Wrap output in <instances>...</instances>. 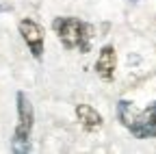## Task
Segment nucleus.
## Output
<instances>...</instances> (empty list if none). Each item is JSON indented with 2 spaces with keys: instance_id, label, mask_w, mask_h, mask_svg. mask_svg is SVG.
Listing matches in <instances>:
<instances>
[{
  "instance_id": "nucleus-1",
  "label": "nucleus",
  "mask_w": 156,
  "mask_h": 154,
  "mask_svg": "<svg viewBox=\"0 0 156 154\" xmlns=\"http://www.w3.org/2000/svg\"><path fill=\"white\" fill-rule=\"evenodd\" d=\"M52 28L58 33V39H61L63 48H67V50L76 48L80 52H89L91 28L83 20H76V17H56L52 22Z\"/></svg>"
},
{
  "instance_id": "nucleus-2",
  "label": "nucleus",
  "mask_w": 156,
  "mask_h": 154,
  "mask_svg": "<svg viewBox=\"0 0 156 154\" xmlns=\"http://www.w3.org/2000/svg\"><path fill=\"white\" fill-rule=\"evenodd\" d=\"M35 122L33 104L28 102L26 93H17V128L13 137V150L15 152H28V139Z\"/></svg>"
},
{
  "instance_id": "nucleus-3",
  "label": "nucleus",
  "mask_w": 156,
  "mask_h": 154,
  "mask_svg": "<svg viewBox=\"0 0 156 154\" xmlns=\"http://www.w3.org/2000/svg\"><path fill=\"white\" fill-rule=\"evenodd\" d=\"M126 128H130V132L134 134L136 139L156 137V102L150 104L145 111H136L132 122Z\"/></svg>"
},
{
  "instance_id": "nucleus-4",
  "label": "nucleus",
  "mask_w": 156,
  "mask_h": 154,
  "mask_svg": "<svg viewBox=\"0 0 156 154\" xmlns=\"http://www.w3.org/2000/svg\"><path fill=\"white\" fill-rule=\"evenodd\" d=\"M20 33H22L26 46L30 48V54L37 56V59H41V54H44V37H46L44 28L37 22H33V20H22L20 22Z\"/></svg>"
},
{
  "instance_id": "nucleus-5",
  "label": "nucleus",
  "mask_w": 156,
  "mask_h": 154,
  "mask_svg": "<svg viewBox=\"0 0 156 154\" xmlns=\"http://www.w3.org/2000/svg\"><path fill=\"white\" fill-rule=\"evenodd\" d=\"M115 65H117V54L113 46H104L100 50V56L95 61V72L100 74V78L104 81H113L115 76Z\"/></svg>"
},
{
  "instance_id": "nucleus-6",
  "label": "nucleus",
  "mask_w": 156,
  "mask_h": 154,
  "mask_svg": "<svg viewBox=\"0 0 156 154\" xmlns=\"http://www.w3.org/2000/svg\"><path fill=\"white\" fill-rule=\"evenodd\" d=\"M76 117L80 122V126L89 132H93V130H98L102 126V115L89 104H78L76 106Z\"/></svg>"
}]
</instances>
